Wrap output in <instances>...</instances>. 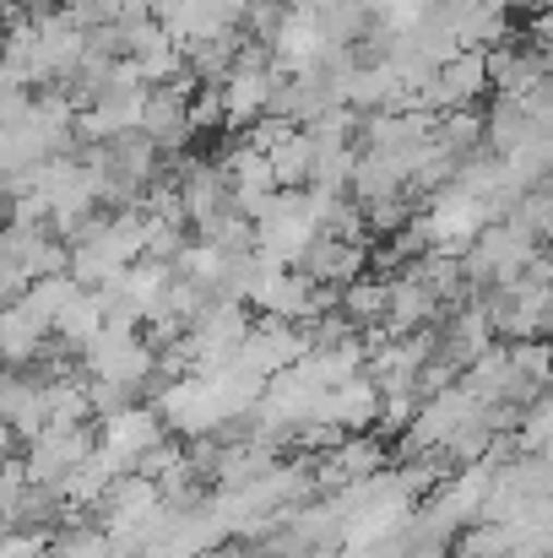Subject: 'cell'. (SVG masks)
<instances>
[{"label":"cell","instance_id":"cell-1","mask_svg":"<svg viewBox=\"0 0 553 558\" xmlns=\"http://www.w3.org/2000/svg\"><path fill=\"white\" fill-rule=\"evenodd\" d=\"M93 450H98V434H87V423H71V428L49 423V428H38V434L22 445V461H27V477H33V483L65 488V477H71Z\"/></svg>","mask_w":553,"mask_h":558},{"label":"cell","instance_id":"cell-2","mask_svg":"<svg viewBox=\"0 0 553 558\" xmlns=\"http://www.w3.org/2000/svg\"><path fill=\"white\" fill-rule=\"evenodd\" d=\"M158 439H169V423L158 417V407H136V401H125V407L104 412V423H98V445H104L125 472H136V461H142Z\"/></svg>","mask_w":553,"mask_h":558},{"label":"cell","instance_id":"cell-3","mask_svg":"<svg viewBox=\"0 0 553 558\" xmlns=\"http://www.w3.org/2000/svg\"><path fill=\"white\" fill-rule=\"evenodd\" d=\"M380 466H385V445L374 434H342L315 461V494H337V488L359 483V477L380 472Z\"/></svg>","mask_w":553,"mask_h":558},{"label":"cell","instance_id":"cell-4","mask_svg":"<svg viewBox=\"0 0 553 558\" xmlns=\"http://www.w3.org/2000/svg\"><path fill=\"white\" fill-rule=\"evenodd\" d=\"M44 348H49V326L22 299L0 304V364L5 369H33L44 359Z\"/></svg>","mask_w":553,"mask_h":558},{"label":"cell","instance_id":"cell-5","mask_svg":"<svg viewBox=\"0 0 553 558\" xmlns=\"http://www.w3.org/2000/svg\"><path fill=\"white\" fill-rule=\"evenodd\" d=\"M109 315H115V299H109V288H76V299L60 310V320H55V337H60V348H71V353H82L104 326H109Z\"/></svg>","mask_w":553,"mask_h":558},{"label":"cell","instance_id":"cell-6","mask_svg":"<svg viewBox=\"0 0 553 558\" xmlns=\"http://www.w3.org/2000/svg\"><path fill=\"white\" fill-rule=\"evenodd\" d=\"M461 385H467L483 407H516V364H510V348H505V342H489V348L461 369Z\"/></svg>","mask_w":553,"mask_h":558},{"label":"cell","instance_id":"cell-7","mask_svg":"<svg viewBox=\"0 0 553 558\" xmlns=\"http://www.w3.org/2000/svg\"><path fill=\"white\" fill-rule=\"evenodd\" d=\"M120 477H125V466H120V461H115V456H109V450L98 445V450H93V456H87V461H82V466H76L71 477H65L60 499H65L71 510H98V505L109 499V488H115Z\"/></svg>","mask_w":553,"mask_h":558},{"label":"cell","instance_id":"cell-8","mask_svg":"<svg viewBox=\"0 0 553 558\" xmlns=\"http://www.w3.org/2000/svg\"><path fill=\"white\" fill-rule=\"evenodd\" d=\"M49 558H115V537L93 521H71L49 537Z\"/></svg>","mask_w":553,"mask_h":558},{"label":"cell","instance_id":"cell-9","mask_svg":"<svg viewBox=\"0 0 553 558\" xmlns=\"http://www.w3.org/2000/svg\"><path fill=\"white\" fill-rule=\"evenodd\" d=\"M516 445L521 450H553V385H543L527 407H521V423H516Z\"/></svg>","mask_w":553,"mask_h":558},{"label":"cell","instance_id":"cell-10","mask_svg":"<svg viewBox=\"0 0 553 558\" xmlns=\"http://www.w3.org/2000/svg\"><path fill=\"white\" fill-rule=\"evenodd\" d=\"M0 558H49V532L0 526Z\"/></svg>","mask_w":553,"mask_h":558},{"label":"cell","instance_id":"cell-11","mask_svg":"<svg viewBox=\"0 0 553 558\" xmlns=\"http://www.w3.org/2000/svg\"><path fill=\"white\" fill-rule=\"evenodd\" d=\"M532 44H538V49H549V54H553V5H543V11H532Z\"/></svg>","mask_w":553,"mask_h":558},{"label":"cell","instance_id":"cell-12","mask_svg":"<svg viewBox=\"0 0 553 558\" xmlns=\"http://www.w3.org/2000/svg\"><path fill=\"white\" fill-rule=\"evenodd\" d=\"M543 331H553V299H549V320H543Z\"/></svg>","mask_w":553,"mask_h":558}]
</instances>
